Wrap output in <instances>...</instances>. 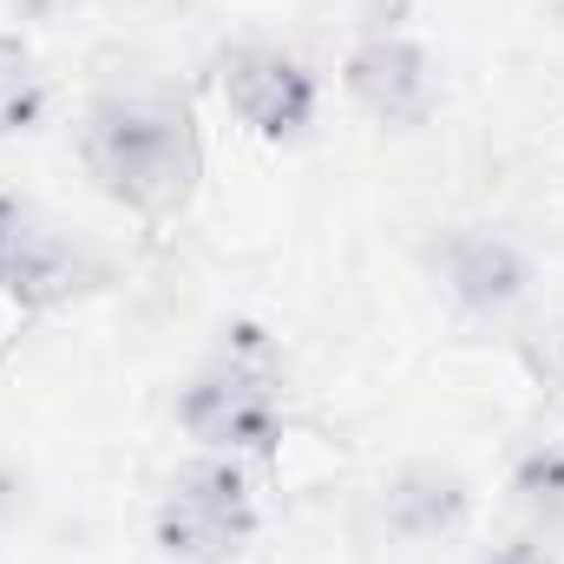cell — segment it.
<instances>
[{
    "mask_svg": "<svg viewBox=\"0 0 564 564\" xmlns=\"http://www.w3.org/2000/svg\"><path fill=\"white\" fill-rule=\"evenodd\" d=\"M486 564H552V558H545L539 545H499V552H492Z\"/></svg>",
    "mask_w": 564,
    "mask_h": 564,
    "instance_id": "11",
    "label": "cell"
},
{
    "mask_svg": "<svg viewBox=\"0 0 564 564\" xmlns=\"http://www.w3.org/2000/svg\"><path fill=\"white\" fill-rule=\"evenodd\" d=\"M341 86H348V99H355L375 126H394V132L426 126L433 106H440V73H433L426 46L408 40V33H388V26H375V33H361V40L348 46Z\"/></svg>",
    "mask_w": 564,
    "mask_h": 564,
    "instance_id": "6",
    "label": "cell"
},
{
    "mask_svg": "<svg viewBox=\"0 0 564 564\" xmlns=\"http://www.w3.org/2000/svg\"><path fill=\"white\" fill-rule=\"evenodd\" d=\"M217 86L230 99V112L257 132V139H302L315 126V106H322V86L315 73L263 40H243V46H224L217 53Z\"/></svg>",
    "mask_w": 564,
    "mask_h": 564,
    "instance_id": "5",
    "label": "cell"
},
{
    "mask_svg": "<svg viewBox=\"0 0 564 564\" xmlns=\"http://www.w3.org/2000/svg\"><path fill=\"white\" fill-rule=\"evenodd\" d=\"M53 93H46V73L40 59L26 53V40L0 33V139H20V132H40Z\"/></svg>",
    "mask_w": 564,
    "mask_h": 564,
    "instance_id": "9",
    "label": "cell"
},
{
    "mask_svg": "<svg viewBox=\"0 0 564 564\" xmlns=\"http://www.w3.org/2000/svg\"><path fill=\"white\" fill-rule=\"evenodd\" d=\"M243 341L204 361L184 394H177V426L204 453H270L282 440V381L270 368V348L257 328H237Z\"/></svg>",
    "mask_w": 564,
    "mask_h": 564,
    "instance_id": "2",
    "label": "cell"
},
{
    "mask_svg": "<svg viewBox=\"0 0 564 564\" xmlns=\"http://www.w3.org/2000/svg\"><path fill=\"white\" fill-rule=\"evenodd\" d=\"M512 506L532 519V525H558L564 519V446H525L512 459V479H506Z\"/></svg>",
    "mask_w": 564,
    "mask_h": 564,
    "instance_id": "10",
    "label": "cell"
},
{
    "mask_svg": "<svg viewBox=\"0 0 564 564\" xmlns=\"http://www.w3.org/2000/svg\"><path fill=\"white\" fill-rule=\"evenodd\" d=\"M79 164L119 210L144 224L184 217L204 177L191 99L164 79H112L79 119Z\"/></svg>",
    "mask_w": 564,
    "mask_h": 564,
    "instance_id": "1",
    "label": "cell"
},
{
    "mask_svg": "<svg viewBox=\"0 0 564 564\" xmlns=\"http://www.w3.org/2000/svg\"><path fill=\"white\" fill-rule=\"evenodd\" d=\"M433 276L453 295L459 315L473 322H499L512 315L525 295H532V257L506 237V230H486V224H459L433 243Z\"/></svg>",
    "mask_w": 564,
    "mask_h": 564,
    "instance_id": "7",
    "label": "cell"
},
{
    "mask_svg": "<svg viewBox=\"0 0 564 564\" xmlns=\"http://www.w3.org/2000/svg\"><path fill=\"white\" fill-rule=\"evenodd\" d=\"M99 282H106V263L86 237H73L26 197L0 191V295H13L20 308H66Z\"/></svg>",
    "mask_w": 564,
    "mask_h": 564,
    "instance_id": "4",
    "label": "cell"
},
{
    "mask_svg": "<svg viewBox=\"0 0 564 564\" xmlns=\"http://www.w3.org/2000/svg\"><path fill=\"white\" fill-rule=\"evenodd\" d=\"M466 519H473V486H466V473H453V466H440V459H414V466H401V473L381 486V525H388L401 545L453 539Z\"/></svg>",
    "mask_w": 564,
    "mask_h": 564,
    "instance_id": "8",
    "label": "cell"
},
{
    "mask_svg": "<svg viewBox=\"0 0 564 564\" xmlns=\"http://www.w3.org/2000/svg\"><path fill=\"white\" fill-rule=\"evenodd\" d=\"M257 525L263 512L237 453H197L191 466H177L151 512V539L171 564H230L257 539Z\"/></svg>",
    "mask_w": 564,
    "mask_h": 564,
    "instance_id": "3",
    "label": "cell"
},
{
    "mask_svg": "<svg viewBox=\"0 0 564 564\" xmlns=\"http://www.w3.org/2000/svg\"><path fill=\"white\" fill-rule=\"evenodd\" d=\"M13 7H20V13H53L59 0H13Z\"/></svg>",
    "mask_w": 564,
    "mask_h": 564,
    "instance_id": "12",
    "label": "cell"
}]
</instances>
